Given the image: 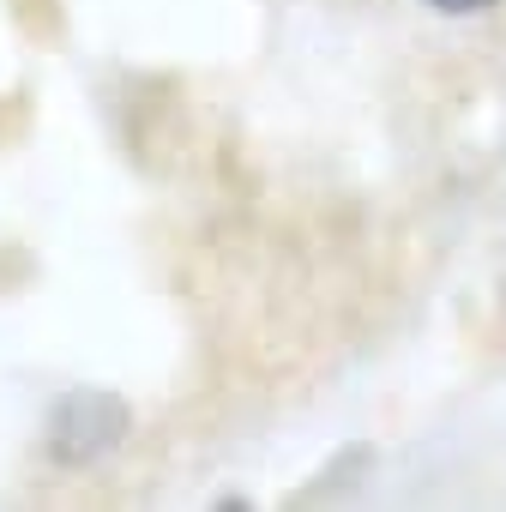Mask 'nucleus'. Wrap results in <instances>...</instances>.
Segmentation results:
<instances>
[{
	"mask_svg": "<svg viewBox=\"0 0 506 512\" xmlns=\"http://www.w3.org/2000/svg\"><path fill=\"white\" fill-rule=\"evenodd\" d=\"M127 440V404L109 392H67L49 410V458L55 464H97Z\"/></svg>",
	"mask_w": 506,
	"mask_h": 512,
	"instance_id": "nucleus-1",
	"label": "nucleus"
},
{
	"mask_svg": "<svg viewBox=\"0 0 506 512\" xmlns=\"http://www.w3.org/2000/svg\"><path fill=\"white\" fill-rule=\"evenodd\" d=\"M428 7H434V13H488L494 0H428Z\"/></svg>",
	"mask_w": 506,
	"mask_h": 512,
	"instance_id": "nucleus-2",
	"label": "nucleus"
}]
</instances>
